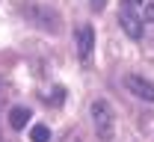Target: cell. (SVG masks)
I'll return each instance as SVG.
<instances>
[{
  "mask_svg": "<svg viewBox=\"0 0 154 142\" xmlns=\"http://www.w3.org/2000/svg\"><path fill=\"white\" fill-rule=\"evenodd\" d=\"M92 124H95V136L101 142H110L113 139V130H116V122H113V110L107 101H92Z\"/></svg>",
  "mask_w": 154,
  "mask_h": 142,
  "instance_id": "cell-1",
  "label": "cell"
},
{
  "mask_svg": "<svg viewBox=\"0 0 154 142\" xmlns=\"http://www.w3.org/2000/svg\"><path fill=\"white\" fill-rule=\"evenodd\" d=\"M122 30H125L131 39H142V18L136 15L128 3H122Z\"/></svg>",
  "mask_w": 154,
  "mask_h": 142,
  "instance_id": "cell-2",
  "label": "cell"
},
{
  "mask_svg": "<svg viewBox=\"0 0 154 142\" xmlns=\"http://www.w3.org/2000/svg\"><path fill=\"white\" fill-rule=\"evenodd\" d=\"M125 86L134 92L136 98H142V101H154V83H151V80L131 74V77H125Z\"/></svg>",
  "mask_w": 154,
  "mask_h": 142,
  "instance_id": "cell-3",
  "label": "cell"
},
{
  "mask_svg": "<svg viewBox=\"0 0 154 142\" xmlns=\"http://www.w3.org/2000/svg\"><path fill=\"white\" fill-rule=\"evenodd\" d=\"M92 47H95V30L92 27H80L77 30V56L86 62L89 53H92Z\"/></svg>",
  "mask_w": 154,
  "mask_h": 142,
  "instance_id": "cell-4",
  "label": "cell"
},
{
  "mask_svg": "<svg viewBox=\"0 0 154 142\" xmlns=\"http://www.w3.org/2000/svg\"><path fill=\"white\" fill-rule=\"evenodd\" d=\"M9 124H12V130H24V127L30 124V110H27V107H12Z\"/></svg>",
  "mask_w": 154,
  "mask_h": 142,
  "instance_id": "cell-5",
  "label": "cell"
},
{
  "mask_svg": "<svg viewBox=\"0 0 154 142\" xmlns=\"http://www.w3.org/2000/svg\"><path fill=\"white\" fill-rule=\"evenodd\" d=\"M30 139H33V142H48V139H51V130H48V124H36V127L30 130Z\"/></svg>",
  "mask_w": 154,
  "mask_h": 142,
  "instance_id": "cell-6",
  "label": "cell"
},
{
  "mask_svg": "<svg viewBox=\"0 0 154 142\" xmlns=\"http://www.w3.org/2000/svg\"><path fill=\"white\" fill-rule=\"evenodd\" d=\"M145 18H148V21H154V0L148 3V6H145Z\"/></svg>",
  "mask_w": 154,
  "mask_h": 142,
  "instance_id": "cell-7",
  "label": "cell"
}]
</instances>
